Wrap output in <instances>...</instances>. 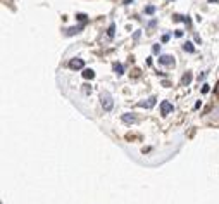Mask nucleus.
<instances>
[{
  "label": "nucleus",
  "mask_w": 219,
  "mask_h": 204,
  "mask_svg": "<svg viewBox=\"0 0 219 204\" xmlns=\"http://www.w3.org/2000/svg\"><path fill=\"white\" fill-rule=\"evenodd\" d=\"M100 104H102L104 111H112V107H114V100H112V95H110L109 92H102V95H100Z\"/></svg>",
  "instance_id": "obj_1"
},
{
  "label": "nucleus",
  "mask_w": 219,
  "mask_h": 204,
  "mask_svg": "<svg viewBox=\"0 0 219 204\" xmlns=\"http://www.w3.org/2000/svg\"><path fill=\"white\" fill-rule=\"evenodd\" d=\"M171 111H172V104L171 102H167V100H164V102L160 104V113L166 116V114H169Z\"/></svg>",
  "instance_id": "obj_2"
},
{
  "label": "nucleus",
  "mask_w": 219,
  "mask_h": 204,
  "mask_svg": "<svg viewBox=\"0 0 219 204\" xmlns=\"http://www.w3.org/2000/svg\"><path fill=\"white\" fill-rule=\"evenodd\" d=\"M69 66H71L73 69H83L85 62H83V59H73V61L69 62Z\"/></svg>",
  "instance_id": "obj_3"
},
{
  "label": "nucleus",
  "mask_w": 219,
  "mask_h": 204,
  "mask_svg": "<svg viewBox=\"0 0 219 204\" xmlns=\"http://www.w3.org/2000/svg\"><path fill=\"white\" fill-rule=\"evenodd\" d=\"M159 62H160V64H174V57H171V56H160V57H159Z\"/></svg>",
  "instance_id": "obj_4"
},
{
  "label": "nucleus",
  "mask_w": 219,
  "mask_h": 204,
  "mask_svg": "<svg viewBox=\"0 0 219 204\" xmlns=\"http://www.w3.org/2000/svg\"><path fill=\"white\" fill-rule=\"evenodd\" d=\"M192 80H193V76H192V73H186L185 76L181 78V85H183V87H188V85L192 83Z\"/></svg>",
  "instance_id": "obj_5"
},
{
  "label": "nucleus",
  "mask_w": 219,
  "mask_h": 204,
  "mask_svg": "<svg viewBox=\"0 0 219 204\" xmlns=\"http://www.w3.org/2000/svg\"><path fill=\"white\" fill-rule=\"evenodd\" d=\"M155 100H157L155 97H150L147 102H140L138 106H140V107H154V106H155Z\"/></svg>",
  "instance_id": "obj_6"
},
{
  "label": "nucleus",
  "mask_w": 219,
  "mask_h": 204,
  "mask_svg": "<svg viewBox=\"0 0 219 204\" xmlns=\"http://www.w3.org/2000/svg\"><path fill=\"white\" fill-rule=\"evenodd\" d=\"M121 120L124 121V123H128V125H131V123H135V116H133V114H130V113H126V114H123V116H121Z\"/></svg>",
  "instance_id": "obj_7"
},
{
  "label": "nucleus",
  "mask_w": 219,
  "mask_h": 204,
  "mask_svg": "<svg viewBox=\"0 0 219 204\" xmlns=\"http://www.w3.org/2000/svg\"><path fill=\"white\" fill-rule=\"evenodd\" d=\"M83 28H85L83 24H81V26H74V28H69L68 31H66V35H68V36H73V35H76V33H80Z\"/></svg>",
  "instance_id": "obj_8"
},
{
  "label": "nucleus",
  "mask_w": 219,
  "mask_h": 204,
  "mask_svg": "<svg viewBox=\"0 0 219 204\" xmlns=\"http://www.w3.org/2000/svg\"><path fill=\"white\" fill-rule=\"evenodd\" d=\"M93 76H95V71H93V69H83V78L92 80Z\"/></svg>",
  "instance_id": "obj_9"
},
{
  "label": "nucleus",
  "mask_w": 219,
  "mask_h": 204,
  "mask_svg": "<svg viewBox=\"0 0 219 204\" xmlns=\"http://www.w3.org/2000/svg\"><path fill=\"white\" fill-rule=\"evenodd\" d=\"M183 50H185V52H190V54H193V52H195V47H193L192 42H186L185 45H183Z\"/></svg>",
  "instance_id": "obj_10"
},
{
  "label": "nucleus",
  "mask_w": 219,
  "mask_h": 204,
  "mask_svg": "<svg viewBox=\"0 0 219 204\" xmlns=\"http://www.w3.org/2000/svg\"><path fill=\"white\" fill-rule=\"evenodd\" d=\"M114 71H116L117 75H123V73H124L123 64H121V62H116V64H114Z\"/></svg>",
  "instance_id": "obj_11"
},
{
  "label": "nucleus",
  "mask_w": 219,
  "mask_h": 204,
  "mask_svg": "<svg viewBox=\"0 0 219 204\" xmlns=\"http://www.w3.org/2000/svg\"><path fill=\"white\" fill-rule=\"evenodd\" d=\"M114 31H116V24H110V26H109V31H107V35L112 38V36H114Z\"/></svg>",
  "instance_id": "obj_12"
},
{
  "label": "nucleus",
  "mask_w": 219,
  "mask_h": 204,
  "mask_svg": "<svg viewBox=\"0 0 219 204\" xmlns=\"http://www.w3.org/2000/svg\"><path fill=\"white\" fill-rule=\"evenodd\" d=\"M145 12H147V14H154V12H155V7H154V5H148V7L145 9Z\"/></svg>",
  "instance_id": "obj_13"
},
{
  "label": "nucleus",
  "mask_w": 219,
  "mask_h": 204,
  "mask_svg": "<svg viewBox=\"0 0 219 204\" xmlns=\"http://www.w3.org/2000/svg\"><path fill=\"white\" fill-rule=\"evenodd\" d=\"M152 50H154V52H155V54H157V52H160V45H159V43H155V45H154V47H152Z\"/></svg>",
  "instance_id": "obj_14"
},
{
  "label": "nucleus",
  "mask_w": 219,
  "mask_h": 204,
  "mask_svg": "<svg viewBox=\"0 0 219 204\" xmlns=\"http://www.w3.org/2000/svg\"><path fill=\"white\" fill-rule=\"evenodd\" d=\"M83 87H85V88H83V92H85V93H90V92H92V88H90L88 85H83Z\"/></svg>",
  "instance_id": "obj_15"
},
{
  "label": "nucleus",
  "mask_w": 219,
  "mask_h": 204,
  "mask_svg": "<svg viewBox=\"0 0 219 204\" xmlns=\"http://www.w3.org/2000/svg\"><path fill=\"white\" fill-rule=\"evenodd\" d=\"M76 17H78L80 21H85V19H86V16H85V14H78V16H76Z\"/></svg>",
  "instance_id": "obj_16"
},
{
  "label": "nucleus",
  "mask_w": 219,
  "mask_h": 204,
  "mask_svg": "<svg viewBox=\"0 0 219 204\" xmlns=\"http://www.w3.org/2000/svg\"><path fill=\"white\" fill-rule=\"evenodd\" d=\"M202 92H204V93H207V92H209V85H204V87H202Z\"/></svg>",
  "instance_id": "obj_17"
},
{
  "label": "nucleus",
  "mask_w": 219,
  "mask_h": 204,
  "mask_svg": "<svg viewBox=\"0 0 219 204\" xmlns=\"http://www.w3.org/2000/svg\"><path fill=\"white\" fill-rule=\"evenodd\" d=\"M130 4H133V0H124V5H130Z\"/></svg>",
  "instance_id": "obj_18"
},
{
  "label": "nucleus",
  "mask_w": 219,
  "mask_h": 204,
  "mask_svg": "<svg viewBox=\"0 0 219 204\" xmlns=\"http://www.w3.org/2000/svg\"><path fill=\"white\" fill-rule=\"evenodd\" d=\"M216 93L219 95V83H218V87H216Z\"/></svg>",
  "instance_id": "obj_19"
}]
</instances>
